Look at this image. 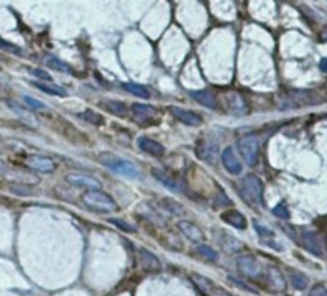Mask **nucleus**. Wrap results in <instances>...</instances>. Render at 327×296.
Wrapping results in <instances>:
<instances>
[{
	"instance_id": "nucleus-41",
	"label": "nucleus",
	"mask_w": 327,
	"mask_h": 296,
	"mask_svg": "<svg viewBox=\"0 0 327 296\" xmlns=\"http://www.w3.org/2000/svg\"><path fill=\"white\" fill-rule=\"evenodd\" d=\"M319 38H320V42H326V43H327V25L322 28V30H320Z\"/></svg>"
},
{
	"instance_id": "nucleus-13",
	"label": "nucleus",
	"mask_w": 327,
	"mask_h": 296,
	"mask_svg": "<svg viewBox=\"0 0 327 296\" xmlns=\"http://www.w3.org/2000/svg\"><path fill=\"white\" fill-rule=\"evenodd\" d=\"M220 160H222L224 168H226L230 175H240V171H242V165H240L238 158L235 156L234 150L230 147L224 148V152L220 155Z\"/></svg>"
},
{
	"instance_id": "nucleus-37",
	"label": "nucleus",
	"mask_w": 327,
	"mask_h": 296,
	"mask_svg": "<svg viewBox=\"0 0 327 296\" xmlns=\"http://www.w3.org/2000/svg\"><path fill=\"white\" fill-rule=\"evenodd\" d=\"M0 48L7 50V51H10V53H14V55H20L22 53V50L18 48V46H15L14 43L5 42V40H2V38H0Z\"/></svg>"
},
{
	"instance_id": "nucleus-9",
	"label": "nucleus",
	"mask_w": 327,
	"mask_h": 296,
	"mask_svg": "<svg viewBox=\"0 0 327 296\" xmlns=\"http://www.w3.org/2000/svg\"><path fill=\"white\" fill-rule=\"evenodd\" d=\"M237 268L244 276L255 278L260 275V263H258L256 257L254 255H245L237 260Z\"/></svg>"
},
{
	"instance_id": "nucleus-18",
	"label": "nucleus",
	"mask_w": 327,
	"mask_h": 296,
	"mask_svg": "<svg viewBox=\"0 0 327 296\" xmlns=\"http://www.w3.org/2000/svg\"><path fill=\"white\" fill-rule=\"evenodd\" d=\"M189 94H191V97H192L198 104H200V106L208 107V109H210V110H214V109L217 107V101H216L214 94H212V92L208 91V89H202V91H191Z\"/></svg>"
},
{
	"instance_id": "nucleus-22",
	"label": "nucleus",
	"mask_w": 327,
	"mask_h": 296,
	"mask_svg": "<svg viewBox=\"0 0 327 296\" xmlns=\"http://www.w3.org/2000/svg\"><path fill=\"white\" fill-rule=\"evenodd\" d=\"M8 106H10V109H12L16 115H20V119L24 120L25 124L32 125V127H36V119H35V115L30 112V110H26V109H24V107L16 106L15 102H8Z\"/></svg>"
},
{
	"instance_id": "nucleus-33",
	"label": "nucleus",
	"mask_w": 327,
	"mask_h": 296,
	"mask_svg": "<svg viewBox=\"0 0 327 296\" xmlns=\"http://www.w3.org/2000/svg\"><path fill=\"white\" fill-rule=\"evenodd\" d=\"M273 214H274L276 217H280V219H284V220L290 219V211H288V206H286V204L274 206V207H273Z\"/></svg>"
},
{
	"instance_id": "nucleus-4",
	"label": "nucleus",
	"mask_w": 327,
	"mask_h": 296,
	"mask_svg": "<svg viewBox=\"0 0 327 296\" xmlns=\"http://www.w3.org/2000/svg\"><path fill=\"white\" fill-rule=\"evenodd\" d=\"M240 155L244 156L245 163L254 166L258 161V155H260V140L255 133H248V135H244L237 143Z\"/></svg>"
},
{
	"instance_id": "nucleus-38",
	"label": "nucleus",
	"mask_w": 327,
	"mask_h": 296,
	"mask_svg": "<svg viewBox=\"0 0 327 296\" xmlns=\"http://www.w3.org/2000/svg\"><path fill=\"white\" fill-rule=\"evenodd\" d=\"M32 74H33V76L40 78V79L46 81V83H51V81H53V78H51L46 71H43V69H32Z\"/></svg>"
},
{
	"instance_id": "nucleus-12",
	"label": "nucleus",
	"mask_w": 327,
	"mask_h": 296,
	"mask_svg": "<svg viewBox=\"0 0 327 296\" xmlns=\"http://www.w3.org/2000/svg\"><path fill=\"white\" fill-rule=\"evenodd\" d=\"M152 175H153L154 179H158V181L162 183L163 186L168 188V189L176 191V193H180V191H182L181 183L178 181V178L171 175L170 171L162 170V168H153V170H152Z\"/></svg>"
},
{
	"instance_id": "nucleus-11",
	"label": "nucleus",
	"mask_w": 327,
	"mask_h": 296,
	"mask_svg": "<svg viewBox=\"0 0 327 296\" xmlns=\"http://www.w3.org/2000/svg\"><path fill=\"white\" fill-rule=\"evenodd\" d=\"M138 265L146 271H160L162 270V262L154 253H152L146 248H138Z\"/></svg>"
},
{
	"instance_id": "nucleus-27",
	"label": "nucleus",
	"mask_w": 327,
	"mask_h": 296,
	"mask_svg": "<svg viewBox=\"0 0 327 296\" xmlns=\"http://www.w3.org/2000/svg\"><path fill=\"white\" fill-rule=\"evenodd\" d=\"M106 109L108 110V112L118 115V117H125V115H127V106H125L124 102H120V101L106 102Z\"/></svg>"
},
{
	"instance_id": "nucleus-40",
	"label": "nucleus",
	"mask_w": 327,
	"mask_h": 296,
	"mask_svg": "<svg viewBox=\"0 0 327 296\" xmlns=\"http://www.w3.org/2000/svg\"><path fill=\"white\" fill-rule=\"evenodd\" d=\"M319 69L322 73H326L327 74V58H322V60H320V63H319Z\"/></svg>"
},
{
	"instance_id": "nucleus-21",
	"label": "nucleus",
	"mask_w": 327,
	"mask_h": 296,
	"mask_svg": "<svg viewBox=\"0 0 327 296\" xmlns=\"http://www.w3.org/2000/svg\"><path fill=\"white\" fill-rule=\"evenodd\" d=\"M220 245H222V248H226V252H230V253L240 252V250H244V248H245V245L242 242L237 240L232 235H227V234H224L220 237Z\"/></svg>"
},
{
	"instance_id": "nucleus-28",
	"label": "nucleus",
	"mask_w": 327,
	"mask_h": 296,
	"mask_svg": "<svg viewBox=\"0 0 327 296\" xmlns=\"http://www.w3.org/2000/svg\"><path fill=\"white\" fill-rule=\"evenodd\" d=\"M44 63L50 66V68H53L56 69V71H61V73H71V68L66 65L64 61H61L58 60V58H54V56H46L44 58Z\"/></svg>"
},
{
	"instance_id": "nucleus-17",
	"label": "nucleus",
	"mask_w": 327,
	"mask_h": 296,
	"mask_svg": "<svg viewBox=\"0 0 327 296\" xmlns=\"http://www.w3.org/2000/svg\"><path fill=\"white\" fill-rule=\"evenodd\" d=\"M132 112H134V117L138 122H148L158 115L156 109L146 106V104H134L132 106Z\"/></svg>"
},
{
	"instance_id": "nucleus-3",
	"label": "nucleus",
	"mask_w": 327,
	"mask_h": 296,
	"mask_svg": "<svg viewBox=\"0 0 327 296\" xmlns=\"http://www.w3.org/2000/svg\"><path fill=\"white\" fill-rule=\"evenodd\" d=\"M99 161L104 166H107L108 170H112L114 173H118V175H122V176L136 178V176L140 175L138 168L132 163V161L124 160V158H118V156L114 155V153H100L99 155Z\"/></svg>"
},
{
	"instance_id": "nucleus-10",
	"label": "nucleus",
	"mask_w": 327,
	"mask_h": 296,
	"mask_svg": "<svg viewBox=\"0 0 327 296\" xmlns=\"http://www.w3.org/2000/svg\"><path fill=\"white\" fill-rule=\"evenodd\" d=\"M170 112L173 114V117H176L180 122L191 127H198L202 124V117L199 114L192 112V110L182 109V107H170Z\"/></svg>"
},
{
	"instance_id": "nucleus-36",
	"label": "nucleus",
	"mask_w": 327,
	"mask_h": 296,
	"mask_svg": "<svg viewBox=\"0 0 327 296\" xmlns=\"http://www.w3.org/2000/svg\"><path fill=\"white\" fill-rule=\"evenodd\" d=\"M108 222H112L114 225H117V227L120 230H124V232H135L136 230L134 225H130V224L125 222V220H120V219H110Z\"/></svg>"
},
{
	"instance_id": "nucleus-20",
	"label": "nucleus",
	"mask_w": 327,
	"mask_h": 296,
	"mask_svg": "<svg viewBox=\"0 0 327 296\" xmlns=\"http://www.w3.org/2000/svg\"><path fill=\"white\" fill-rule=\"evenodd\" d=\"M266 278H268L270 286H272L273 289H276V291L284 289V278L280 273V270L276 268V266H270V268L266 270Z\"/></svg>"
},
{
	"instance_id": "nucleus-1",
	"label": "nucleus",
	"mask_w": 327,
	"mask_h": 296,
	"mask_svg": "<svg viewBox=\"0 0 327 296\" xmlns=\"http://www.w3.org/2000/svg\"><path fill=\"white\" fill-rule=\"evenodd\" d=\"M82 202L89 209H92L96 212L108 214L117 211L118 206L117 202L112 199L107 193H104L102 189H92V191H86L82 194Z\"/></svg>"
},
{
	"instance_id": "nucleus-29",
	"label": "nucleus",
	"mask_w": 327,
	"mask_h": 296,
	"mask_svg": "<svg viewBox=\"0 0 327 296\" xmlns=\"http://www.w3.org/2000/svg\"><path fill=\"white\" fill-rule=\"evenodd\" d=\"M162 204L164 206L166 211H170L171 214H174V216H182V214H184V207H182V204H180L178 201L162 199Z\"/></svg>"
},
{
	"instance_id": "nucleus-15",
	"label": "nucleus",
	"mask_w": 327,
	"mask_h": 296,
	"mask_svg": "<svg viewBox=\"0 0 327 296\" xmlns=\"http://www.w3.org/2000/svg\"><path fill=\"white\" fill-rule=\"evenodd\" d=\"M136 143H138V147L143 150V152L152 155V156H163L164 155L163 145L158 143L156 140H153V138H150V137H140L138 140H136Z\"/></svg>"
},
{
	"instance_id": "nucleus-7",
	"label": "nucleus",
	"mask_w": 327,
	"mask_h": 296,
	"mask_svg": "<svg viewBox=\"0 0 327 296\" xmlns=\"http://www.w3.org/2000/svg\"><path fill=\"white\" fill-rule=\"evenodd\" d=\"M26 166L33 171L38 173H53L56 170V161L50 156H42V155H30L25 160Z\"/></svg>"
},
{
	"instance_id": "nucleus-34",
	"label": "nucleus",
	"mask_w": 327,
	"mask_h": 296,
	"mask_svg": "<svg viewBox=\"0 0 327 296\" xmlns=\"http://www.w3.org/2000/svg\"><path fill=\"white\" fill-rule=\"evenodd\" d=\"M228 281H232L234 285H235V286H238L240 289H245V291H248V293H252V294H258V289H256V288L250 286V285H246V283L237 280V278H228Z\"/></svg>"
},
{
	"instance_id": "nucleus-31",
	"label": "nucleus",
	"mask_w": 327,
	"mask_h": 296,
	"mask_svg": "<svg viewBox=\"0 0 327 296\" xmlns=\"http://www.w3.org/2000/svg\"><path fill=\"white\" fill-rule=\"evenodd\" d=\"M199 253L208 260H210V262H217V260H219V253H217L210 245H199Z\"/></svg>"
},
{
	"instance_id": "nucleus-19",
	"label": "nucleus",
	"mask_w": 327,
	"mask_h": 296,
	"mask_svg": "<svg viewBox=\"0 0 327 296\" xmlns=\"http://www.w3.org/2000/svg\"><path fill=\"white\" fill-rule=\"evenodd\" d=\"M198 156L200 160L208 161V163H212L214 158L217 156V148L214 143L210 142H200L198 145Z\"/></svg>"
},
{
	"instance_id": "nucleus-24",
	"label": "nucleus",
	"mask_w": 327,
	"mask_h": 296,
	"mask_svg": "<svg viewBox=\"0 0 327 296\" xmlns=\"http://www.w3.org/2000/svg\"><path fill=\"white\" fill-rule=\"evenodd\" d=\"M7 189L10 191L12 194L15 196H20V197H26V196H32L33 189L32 186H28L26 183H20V181H15V183H10Z\"/></svg>"
},
{
	"instance_id": "nucleus-26",
	"label": "nucleus",
	"mask_w": 327,
	"mask_h": 296,
	"mask_svg": "<svg viewBox=\"0 0 327 296\" xmlns=\"http://www.w3.org/2000/svg\"><path fill=\"white\" fill-rule=\"evenodd\" d=\"M290 280H291V285L296 289H306L309 286V278L304 273H301V271H291Z\"/></svg>"
},
{
	"instance_id": "nucleus-39",
	"label": "nucleus",
	"mask_w": 327,
	"mask_h": 296,
	"mask_svg": "<svg viewBox=\"0 0 327 296\" xmlns=\"http://www.w3.org/2000/svg\"><path fill=\"white\" fill-rule=\"evenodd\" d=\"M309 296H327V288L324 285H316L314 288H311Z\"/></svg>"
},
{
	"instance_id": "nucleus-8",
	"label": "nucleus",
	"mask_w": 327,
	"mask_h": 296,
	"mask_svg": "<svg viewBox=\"0 0 327 296\" xmlns=\"http://www.w3.org/2000/svg\"><path fill=\"white\" fill-rule=\"evenodd\" d=\"M301 243L308 252H311L316 257H322V242L318 232L314 230H302L301 232Z\"/></svg>"
},
{
	"instance_id": "nucleus-5",
	"label": "nucleus",
	"mask_w": 327,
	"mask_h": 296,
	"mask_svg": "<svg viewBox=\"0 0 327 296\" xmlns=\"http://www.w3.org/2000/svg\"><path fill=\"white\" fill-rule=\"evenodd\" d=\"M192 283L199 288L200 293H204L206 296H230L222 286L216 285L214 281L209 280L208 276L199 275V273H191Z\"/></svg>"
},
{
	"instance_id": "nucleus-35",
	"label": "nucleus",
	"mask_w": 327,
	"mask_h": 296,
	"mask_svg": "<svg viewBox=\"0 0 327 296\" xmlns=\"http://www.w3.org/2000/svg\"><path fill=\"white\" fill-rule=\"evenodd\" d=\"M254 225H255V230H256L262 237H270V239H273V237H274V232H273L272 229L265 227V225H262L260 222H256V220L254 222Z\"/></svg>"
},
{
	"instance_id": "nucleus-32",
	"label": "nucleus",
	"mask_w": 327,
	"mask_h": 296,
	"mask_svg": "<svg viewBox=\"0 0 327 296\" xmlns=\"http://www.w3.org/2000/svg\"><path fill=\"white\" fill-rule=\"evenodd\" d=\"M24 101H25L26 106L30 107V109H33V110H44V109H46V106H44L42 101H38V99H33L30 96H25Z\"/></svg>"
},
{
	"instance_id": "nucleus-14",
	"label": "nucleus",
	"mask_w": 327,
	"mask_h": 296,
	"mask_svg": "<svg viewBox=\"0 0 327 296\" xmlns=\"http://www.w3.org/2000/svg\"><path fill=\"white\" fill-rule=\"evenodd\" d=\"M178 229H180L182 232V235H186L191 242H200L204 239L202 230H200L194 222H191V220H180V222H178Z\"/></svg>"
},
{
	"instance_id": "nucleus-6",
	"label": "nucleus",
	"mask_w": 327,
	"mask_h": 296,
	"mask_svg": "<svg viewBox=\"0 0 327 296\" xmlns=\"http://www.w3.org/2000/svg\"><path fill=\"white\" fill-rule=\"evenodd\" d=\"M66 183H70L71 186H78V188H84L88 191H92V189H100L102 184L97 178L90 176V175H86V173H68L64 176Z\"/></svg>"
},
{
	"instance_id": "nucleus-2",
	"label": "nucleus",
	"mask_w": 327,
	"mask_h": 296,
	"mask_svg": "<svg viewBox=\"0 0 327 296\" xmlns=\"http://www.w3.org/2000/svg\"><path fill=\"white\" fill-rule=\"evenodd\" d=\"M240 196L250 206H262L263 202V183L256 175H246L240 184Z\"/></svg>"
},
{
	"instance_id": "nucleus-42",
	"label": "nucleus",
	"mask_w": 327,
	"mask_h": 296,
	"mask_svg": "<svg viewBox=\"0 0 327 296\" xmlns=\"http://www.w3.org/2000/svg\"><path fill=\"white\" fill-rule=\"evenodd\" d=\"M8 171V166L4 163V161H0V175H2V173H7Z\"/></svg>"
},
{
	"instance_id": "nucleus-16",
	"label": "nucleus",
	"mask_w": 327,
	"mask_h": 296,
	"mask_svg": "<svg viewBox=\"0 0 327 296\" xmlns=\"http://www.w3.org/2000/svg\"><path fill=\"white\" fill-rule=\"evenodd\" d=\"M220 219L235 229H245L246 227V217L242 212L235 211V209H227L226 212L220 214Z\"/></svg>"
},
{
	"instance_id": "nucleus-25",
	"label": "nucleus",
	"mask_w": 327,
	"mask_h": 296,
	"mask_svg": "<svg viewBox=\"0 0 327 296\" xmlns=\"http://www.w3.org/2000/svg\"><path fill=\"white\" fill-rule=\"evenodd\" d=\"M122 88H124L125 91H128L130 94H134V96L140 97V99H148V97H150V92H148V89L145 88V86H142V84L124 83V84H122Z\"/></svg>"
},
{
	"instance_id": "nucleus-23",
	"label": "nucleus",
	"mask_w": 327,
	"mask_h": 296,
	"mask_svg": "<svg viewBox=\"0 0 327 296\" xmlns=\"http://www.w3.org/2000/svg\"><path fill=\"white\" fill-rule=\"evenodd\" d=\"M35 88H38L40 91H43L44 94H50V96H58V97H66L68 96V91H64L62 88H58V86H53V84H46V83H33Z\"/></svg>"
},
{
	"instance_id": "nucleus-30",
	"label": "nucleus",
	"mask_w": 327,
	"mask_h": 296,
	"mask_svg": "<svg viewBox=\"0 0 327 296\" xmlns=\"http://www.w3.org/2000/svg\"><path fill=\"white\" fill-rule=\"evenodd\" d=\"M79 117L90 122V124H94V125H102V124H104V119H102L97 112H94V110H86V112L79 114Z\"/></svg>"
}]
</instances>
